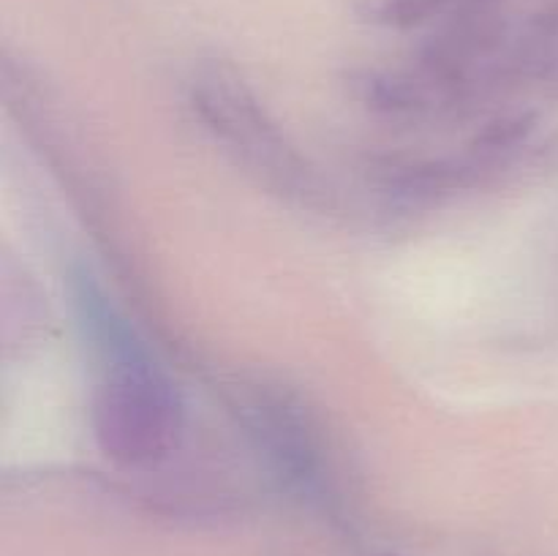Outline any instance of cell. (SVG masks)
<instances>
[{"label":"cell","mask_w":558,"mask_h":556,"mask_svg":"<svg viewBox=\"0 0 558 556\" xmlns=\"http://www.w3.org/2000/svg\"><path fill=\"white\" fill-rule=\"evenodd\" d=\"M245 420L278 472L303 491H316L325 483L327 450L319 425L294 392L278 387H256L245 398Z\"/></svg>","instance_id":"obj_3"},{"label":"cell","mask_w":558,"mask_h":556,"mask_svg":"<svg viewBox=\"0 0 558 556\" xmlns=\"http://www.w3.org/2000/svg\"><path fill=\"white\" fill-rule=\"evenodd\" d=\"M191 109L213 140L232 153L234 161L254 172L259 183L303 205H316L325 194L316 169L287 140L259 98L234 74L205 69L191 80Z\"/></svg>","instance_id":"obj_2"},{"label":"cell","mask_w":558,"mask_h":556,"mask_svg":"<svg viewBox=\"0 0 558 556\" xmlns=\"http://www.w3.org/2000/svg\"><path fill=\"white\" fill-rule=\"evenodd\" d=\"M74 309L87 347L98 360L90 398L98 450L123 469L158 467L178 450L185 431L178 385L90 276L74 281Z\"/></svg>","instance_id":"obj_1"}]
</instances>
